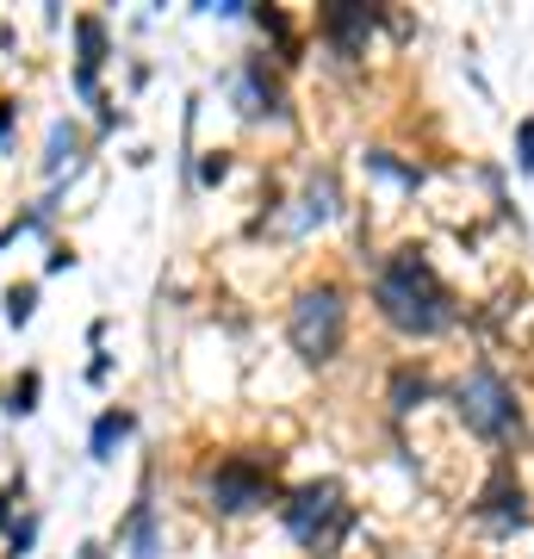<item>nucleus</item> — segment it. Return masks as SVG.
<instances>
[{"label": "nucleus", "instance_id": "nucleus-1", "mask_svg": "<svg viewBox=\"0 0 534 559\" xmlns=\"http://www.w3.org/2000/svg\"><path fill=\"white\" fill-rule=\"evenodd\" d=\"M373 305H379V318L392 323L397 336H411V342L448 336V330L460 323L454 293H448V280L436 274V261L423 255V249H392V255L379 261Z\"/></svg>", "mask_w": 534, "mask_h": 559}, {"label": "nucleus", "instance_id": "nucleus-2", "mask_svg": "<svg viewBox=\"0 0 534 559\" xmlns=\"http://www.w3.org/2000/svg\"><path fill=\"white\" fill-rule=\"evenodd\" d=\"M280 522H286V535H293L305 554H336L342 540L355 535L360 510L348 503V491H342L336 479H311V485H298V491H286Z\"/></svg>", "mask_w": 534, "mask_h": 559}, {"label": "nucleus", "instance_id": "nucleus-3", "mask_svg": "<svg viewBox=\"0 0 534 559\" xmlns=\"http://www.w3.org/2000/svg\"><path fill=\"white\" fill-rule=\"evenodd\" d=\"M342 336H348V305H342L336 286H305L286 311V342L305 367H330L342 355Z\"/></svg>", "mask_w": 534, "mask_h": 559}, {"label": "nucleus", "instance_id": "nucleus-4", "mask_svg": "<svg viewBox=\"0 0 534 559\" xmlns=\"http://www.w3.org/2000/svg\"><path fill=\"white\" fill-rule=\"evenodd\" d=\"M454 411L460 423L473 429L478 441H510L522 436V404H515V385L497 373V367H466V380L454 385Z\"/></svg>", "mask_w": 534, "mask_h": 559}, {"label": "nucleus", "instance_id": "nucleus-5", "mask_svg": "<svg viewBox=\"0 0 534 559\" xmlns=\"http://www.w3.org/2000/svg\"><path fill=\"white\" fill-rule=\"evenodd\" d=\"M205 498L218 516H249L280 498V454H224L205 473Z\"/></svg>", "mask_w": 534, "mask_h": 559}, {"label": "nucleus", "instance_id": "nucleus-6", "mask_svg": "<svg viewBox=\"0 0 534 559\" xmlns=\"http://www.w3.org/2000/svg\"><path fill=\"white\" fill-rule=\"evenodd\" d=\"M330 218H342V180H336V168H311V175H305V187H298L293 212H286V218H274V224H256V230L298 237V230H317V224H330Z\"/></svg>", "mask_w": 534, "mask_h": 559}, {"label": "nucleus", "instance_id": "nucleus-7", "mask_svg": "<svg viewBox=\"0 0 534 559\" xmlns=\"http://www.w3.org/2000/svg\"><path fill=\"white\" fill-rule=\"evenodd\" d=\"M230 100H237V112L249 124H268V119H286V94H280L274 69H268V57H242L237 75H230Z\"/></svg>", "mask_w": 534, "mask_h": 559}, {"label": "nucleus", "instance_id": "nucleus-8", "mask_svg": "<svg viewBox=\"0 0 534 559\" xmlns=\"http://www.w3.org/2000/svg\"><path fill=\"white\" fill-rule=\"evenodd\" d=\"M373 25H379V7H360V0H330V7L317 13V32L330 44V57H342V62H355L360 50H367Z\"/></svg>", "mask_w": 534, "mask_h": 559}, {"label": "nucleus", "instance_id": "nucleus-9", "mask_svg": "<svg viewBox=\"0 0 534 559\" xmlns=\"http://www.w3.org/2000/svg\"><path fill=\"white\" fill-rule=\"evenodd\" d=\"M473 516L485 522V528H497V535H515V528H529V491H522V479L510 473V460L491 473V485L478 491V503H473Z\"/></svg>", "mask_w": 534, "mask_h": 559}, {"label": "nucleus", "instance_id": "nucleus-10", "mask_svg": "<svg viewBox=\"0 0 534 559\" xmlns=\"http://www.w3.org/2000/svg\"><path fill=\"white\" fill-rule=\"evenodd\" d=\"M119 554L124 559H162V522H156V498L143 491L119 522Z\"/></svg>", "mask_w": 534, "mask_h": 559}, {"label": "nucleus", "instance_id": "nucleus-11", "mask_svg": "<svg viewBox=\"0 0 534 559\" xmlns=\"http://www.w3.org/2000/svg\"><path fill=\"white\" fill-rule=\"evenodd\" d=\"M75 44H81V57H75V94L81 100H99V62L112 57L106 50V20H75Z\"/></svg>", "mask_w": 534, "mask_h": 559}, {"label": "nucleus", "instance_id": "nucleus-12", "mask_svg": "<svg viewBox=\"0 0 534 559\" xmlns=\"http://www.w3.org/2000/svg\"><path fill=\"white\" fill-rule=\"evenodd\" d=\"M131 436H138V417H131V411H119V404H112V411H99L94 436H87V460H99V466H106V460L119 454Z\"/></svg>", "mask_w": 534, "mask_h": 559}, {"label": "nucleus", "instance_id": "nucleus-13", "mask_svg": "<svg viewBox=\"0 0 534 559\" xmlns=\"http://www.w3.org/2000/svg\"><path fill=\"white\" fill-rule=\"evenodd\" d=\"M75 168H81V131L69 119H57L50 138H44V175L62 187V175H75Z\"/></svg>", "mask_w": 534, "mask_h": 559}, {"label": "nucleus", "instance_id": "nucleus-14", "mask_svg": "<svg viewBox=\"0 0 534 559\" xmlns=\"http://www.w3.org/2000/svg\"><path fill=\"white\" fill-rule=\"evenodd\" d=\"M429 399H436V380H429L423 367H397V373H392V392H385V404H392L397 417H411V411H423Z\"/></svg>", "mask_w": 534, "mask_h": 559}, {"label": "nucleus", "instance_id": "nucleus-15", "mask_svg": "<svg viewBox=\"0 0 534 559\" xmlns=\"http://www.w3.org/2000/svg\"><path fill=\"white\" fill-rule=\"evenodd\" d=\"M50 218H57V193H50V200H38V205H32V212H20V218L7 224V230H0V249H7V242H13V237H38V230H44V224H50Z\"/></svg>", "mask_w": 534, "mask_h": 559}, {"label": "nucleus", "instance_id": "nucleus-16", "mask_svg": "<svg viewBox=\"0 0 534 559\" xmlns=\"http://www.w3.org/2000/svg\"><path fill=\"white\" fill-rule=\"evenodd\" d=\"M367 168H373V175H385V180H397V187H423V168H404V162L392 156V150H367Z\"/></svg>", "mask_w": 534, "mask_h": 559}, {"label": "nucleus", "instance_id": "nucleus-17", "mask_svg": "<svg viewBox=\"0 0 534 559\" xmlns=\"http://www.w3.org/2000/svg\"><path fill=\"white\" fill-rule=\"evenodd\" d=\"M38 392H44L38 373H20V380L7 385V417H32L38 411Z\"/></svg>", "mask_w": 534, "mask_h": 559}, {"label": "nucleus", "instance_id": "nucleus-18", "mask_svg": "<svg viewBox=\"0 0 534 559\" xmlns=\"http://www.w3.org/2000/svg\"><path fill=\"white\" fill-rule=\"evenodd\" d=\"M32 318H38V286H32V280H25V286H7V323L25 330Z\"/></svg>", "mask_w": 534, "mask_h": 559}, {"label": "nucleus", "instance_id": "nucleus-19", "mask_svg": "<svg viewBox=\"0 0 534 559\" xmlns=\"http://www.w3.org/2000/svg\"><path fill=\"white\" fill-rule=\"evenodd\" d=\"M515 168H522V175H534V112L515 124Z\"/></svg>", "mask_w": 534, "mask_h": 559}, {"label": "nucleus", "instance_id": "nucleus-20", "mask_svg": "<svg viewBox=\"0 0 534 559\" xmlns=\"http://www.w3.org/2000/svg\"><path fill=\"white\" fill-rule=\"evenodd\" d=\"M32 540H38V516H20L13 528H7V547H13V559L32 554Z\"/></svg>", "mask_w": 534, "mask_h": 559}, {"label": "nucleus", "instance_id": "nucleus-21", "mask_svg": "<svg viewBox=\"0 0 534 559\" xmlns=\"http://www.w3.org/2000/svg\"><path fill=\"white\" fill-rule=\"evenodd\" d=\"M224 175H230V156H224V150H212V156L199 162V187H218Z\"/></svg>", "mask_w": 534, "mask_h": 559}, {"label": "nucleus", "instance_id": "nucleus-22", "mask_svg": "<svg viewBox=\"0 0 534 559\" xmlns=\"http://www.w3.org/2000/svg\"><path fill=\"white\" fill-rule=\"evenodd\" d=\"M13 112H20V100H0V150L13 143Z\"/></svg>", "mask_w": 534, "mask_h": 559}, {"label": "nucleus", "instance_id": "nucleus-23", "mask_svg": "<svg viewBox=\"0 0 534 559\" xmlns=\"http://www.w3.org/2000/svg\"><path fill=\"white\" fill-rule=\"evenodd\" d=\"M62 267H75V255H69V249H50V255H44V274H62Z\"/></svg>", "mask_w": 534, "mask_h": 559}]
</instances>
